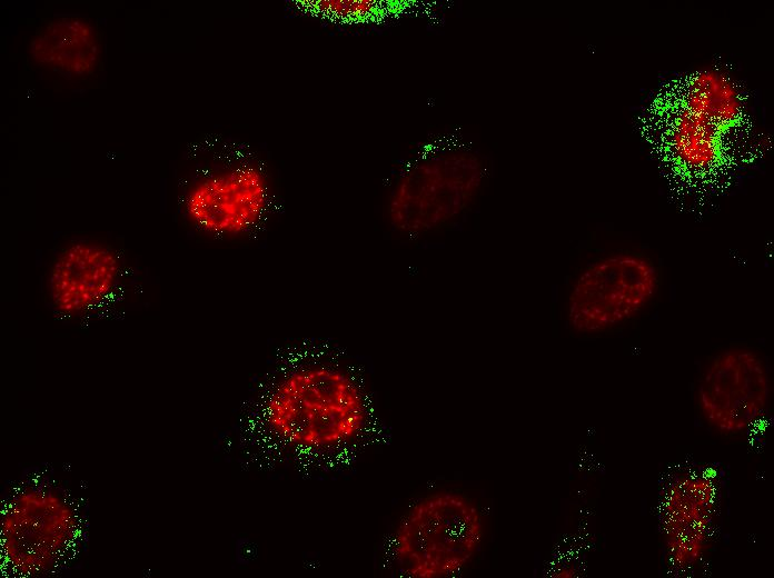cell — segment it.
<instances>
[{
	"mask_svg": "<svg viewBox=\"0 0 774 578\" xmlns=\"http://www.w3.org/2000/svg\"><path fill=\"white\" fill-rule=\"evenodd\" d=\"M488 167L472 147H431L406 162L389 185L384 215L399 236L423 238L462 220L479 200Z\"/></svg>",
	"mask_w": 774,
	"mask_h": 578,
	"instance_id": "cell-1",
	"label": "cell"
},
{
	"mask_svg": "<svg viewBox=\"0 0 774 578\" xmlns=\"http://www.w3.org/2000/svg\"><path fill=\"white\" fill-rule=\"evenodd\" d=\"M269 429L282 441L305 449H327L357 438L368 408L358 382L346 371L309 365L287 372L265 402Z\"/></svg>",
	"mask_w": 774,
	"mask_h": 578,
	"instance_id": "cell-2",
	"label": "cell"
},
{
	"mask_svg": "<svg viewBox=\"0 0 774 578\" xmlns=\"http://www.w3.org/2000/svg\"><path fill=\"white\" fill-rule=\"evenodd\" d=\"M485 517L478 504L454 489H438L411 504L393 535L398 569L409 578H452L479 555Z\"/></svg>",
	"mask_w": 774,
	"mask_h": 578,
	"instance_id": "cell-3",
	"label": "cell"
},
{
	"mask_svg": "<svg viewBox=\"0 0 774 578\" xmlns=\"http://www.w3.org/2000/svg\"><path fill=\"white\" fill-rule=\"evenodd\" d=\"M661 287L657 266L646 256L616 251L583 266L564 300L567 326L580 336H598L641 316Z\"/></svg>",
	"mask_w": 774,
	"mask_h": 578,
	"instance_id": "cell-4",
	"label": "cell"
},
{
	"mask_svg": "<svg viewBox=\"0 0 774 578\" xmlns=\"http://www.w3.org/2000/svg\"><path fill=\"white\" fill-rule=\"evenodd\" d=\"M79 518L58 490L30 486L13 494L0 517L4 566L20 577H39L56 568L77 538Z\"/></svg>",
	"mask_w": 774,
	"mask_h": 578,
	"instance_id": "cell-5",
	"label": "cell"
},
{
	"mask_svg": "<svg viewBox=\"0 0 774 578\" xmlns=\"http://www.w3.org/2000/svg\"><path fill=\"white\" fill-rule=\"evenodd\" d=\"M771 397L768 365L758 351L745 346L713 355L703 366L694 391L701 419L724 437H741L758 427Z\"/></svg>",
	"mask_w": 774,
	"mask_h": 578,
	"instance_id": "cell-6",
	"label": "cell"
},
{
	"mask_svg": "<svg viewBox=\"0 0 774 578\" xmlns=\"http://www.w3.org/2000/svg\"><path fill=\"white\" fill-rule=\"evenodd\" d=\"M270 201L269 180L255 165L220 168L196 178L182 197V212L196 230L230 239L252 231Z\"/></svg>",
	"mask_w": 774,
	"mask_h": 578,
	"instance_id": "cell-7",
	"label": "cell"
},
{
	"mask_svg": "<svg viewBox=\"0 0 774 578\" xmlns=\"http://www.w3.org/2000/svg\"><path fill=\"white\" fill-rule=\"evenodd\" d=\"M718 496L715 477L699 469L679 472L663 489L658 524L663 550L674 570L691 571L707 557Z\"/></svg>",
	"mask_w": 774,
	"mask_h": 578,
	"instance_id": "cell-8",
	"label": "cell"
},
{
	"mask_svg": "<svg viewBox=\"0 0 774 578\" xmlns=\"http://www.w3.org/2000/svg\"><path fill=\"white\" fill-rule=\"evenodd\" d=\"M121 276L122 262L115 249L96 240H73L58 250L48 267L47 297L59 315H86L112 297Z\"/></svg>",
	"mask_w": 774,
	"mask_h": 578,
	"instance_id": "cell-9",
	"label": "cell"
},
{
	"mask_svg": "<svg viewBox=\"0 0 774 578\" xmlns=\"http://www.w3.org/2000/svg\"><path fill=\"white\" fill-rule=\"evenodd\" d=\"M27 51L31 61L43 70L83 79L99 68L102 43L89 19L63 14L42 23L30 37Z\"/></svg>",
	"mask_w": 774,
	"mask_h": 578,
	"instance_id": "cell-10",
	"label": "cell"
},
{
	"mask_svg": "<svg viewBox=\"0 0 774 578\" xmlns=\"http://www.w3.org/2000/svg\"><path fill=\"white\" fill-rule=\"evenodd\" d=\"M742 107V96L734 80L716 68L696 71L689 78L682 102V108L721 131L738 119Z\"/></svg>",
	"mask_w": 774,
	"mask_h": 578,
	"instance_id": "cell-11",
	"label": "cell"
},
{
	"mask_svg": "<svg viewBox=\"0 0 774 578\" xmlns=\"http://www.w3.org/2000/svg\"><path fill=\"white\" fill-rule=\"evenodd\" d=\"M722 133L715 126L681 107L669 129L672 155L687 170L705 171L722 155Z\"/></svg>",
	"mask_w": 774,
	"mask_h": 578,
	"instance_id": "cell-12",
	"label": "cell"
},
{
	"mask_svg": "<svg viewBox=\"0 0 774 578\" xmlns=\"http://www.w3.org/2000/svg\"><path fill=\"white\" fill-rule=\"evenodd\" d=\"M309 8L334 20L359 22L375 16L379 6L371 0H319L309 1Z\"/></svg>",
	"mask_w": 774,
	"mask_h": 578,
	"instance_id": "cell-13",
	"label": "cell"
}]
</instances>
